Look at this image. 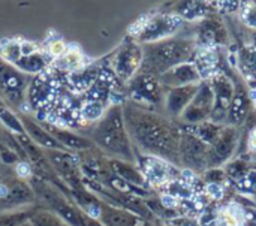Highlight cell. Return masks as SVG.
I'll list each match as a JSON object with an SVG mask.
<instances>
[{
	"instance_id": "1",
	"label": "cell",
	"mask_w": 256,
	"mask_h": 226,
	"mask_svg": "<svg viewBox=\"0 0 256 226\" xmlns=\"http://www.w3.org/2000/svg\"><path fill=\"white\" fill-rule=\"evenodd\" d=\"M123 118L126 129L142 148L159 154H168L174 148L171 132L154 116L128 105L123 110Z\"/></svg>"
},
{
	"instance_id": "2",
	"label": "cell",
	"mask_w": 256,
	"mask_h": 226,
	"mask_svg": "<svg viewBox=\"0 0 256 226\" xmlns=\"http://www.w3.org/2000/svg\"><path fill=\"white\" fill-rule=\"evenodd\" d=\"M92 141L112 156L132 159V148L122 105H112L108 111H105L102 118L96 122V126L92 132Z\"/></svg>"
},
{
	"instance_id": "3",
	"label": "cell",
	"mask_w": 256,
	"mask_h": 226,
	"mask_svg": "<svg viewBox=\"0 0 256 226\" xmlns=\"http://www.w3.org/2000/svg\"><path fill=\"white\" fill-rule=\"evenodd\" d=\"M182 18L178 15H156L147 16L141 22H136L134 27V33L140 40L144 42H154L165 36L172 34L180 26Z\"/></svg>"
},
{
	"instance_id": "4",
	"label": "cell",
	"mask_w": 256,
	"mask_h": 226,
	"mask_svg": "<svg viewBox=\"0 0 256 226\" xmlns=\"http://www.w3.org/2000/svg\"><path fill=\"white\" fill-rule=\"evenodd\" d=\"M114 72L122 80H129L142 64V50L130 39H126L114 56Z\"/></svg>"
},
{
	"instance_id": "5",
	"label": "cell",
	"mask_w": 256,
	"mask_h": 226,
	"mask_svg": "<svg viewBox=\"0 0 256 226\" xmlns=\"http://www.w3.org/2000/svg\"><path fill=\"white\" fill-rule=\"evenodd\" d=\"M0 90L3 96L14 105H21L26 93V81L22 72L0 58Z\"/></svg>"
},
{
	"instance_id": "6",
	"label": "cell",
	"mask_w": 256,
	"mask_h": 226,
	"mask_svg": "<svg viewBox=\"0 0 256 226\" xmlns=\"http://www.w3.org/2000/svg\"><path fill=\"white\" fill-rule=\"evenodd\" d=\"M34 198V190L21 182V178L10 183H0V212H12L15 207L32 204Z\"/></svg>"
},
{
	"instance_id": "7",
	"label": "cell",
	"mask_w": 256,
	"mask_h": 226,
	"mask_svg": "<svg viewBox=\"0 0 256 226\" xmlns=\"http://www.w3.org/2000/svg\"><path fill=\"white\" fill-rule=\"evenodd\" d=\"M54 96H56V81L48 72L36 75V78L30 82L27 88L28 102L32 104L33 108L38 110L46 108Z\"/></svg>"
},
{
	"instance_id": "8",
	"label": "cell",
	"mask_w": 256,
	"mask_h": 226,
	"mask_svg": "<svg viewBox=\"0 0 256 226\" xmlns=\"http://www.w3.org/2000/svg\"><path fill=\"white\" fill-rule=\"evenodd\" d=\"M40 124L54 136V140L64 148V150H74V152H84V150H90L93 148V141L88 140V138H84L78 134H74L68 129H63L60 128L58 124H54V123H45V122H40Z\"/></svg>"
},
{
	"instance_id": "9",
	"label": "cell",
	"mask_w": 256,
	"mask_h": 226,
	"mask_svg": "<svg viewBox=\"0 0 256 226\" xmlns=\"http://www.w3.org/2000/svg\"><path fill=\"white\" fill-rule=\"evenodd\" d=\"M104 226H147V224L122 208L102 202L96 218Z\"/></svg>"
},
{
	"instance_id": "10",
	"label": "cell",
	"mask_w": 256,
	"mask_h": 226,
	"mask_svg": "<svg viewBox=\"0 0 256 226\" xmlns=\"http://www.w3.org/2000/svg\"><path fill=\"white\" fill-rule=\"evenodd\" d=\"M130 96L140 102H156L159 99V82L152 74L142 72L132 80Z\"/></svg>"
},
{
	"instance_id": "11",
	"label": "cell",
	"mask_w": 256,
	"mask_h": 226,
	"mask_svg": "<svg viewBox=\"0 0 256 226\" xmlns=\"http://www.w3.org/2000/svg\"><path fill=\"white\" fill-rule=\"evenodd\" d=\"M21 122H22V126H24V130H26L27 136H28L34 144H38L39 147H44V148H46V150H64V148L54 140V136H52L40 123H38L36 120H33V118L24 116V117L21 118Z\"/></svg>"
},
{
	"instance_id": "12",
	"label": "cell",
	"mask_w": 256,
	"mask_h": 226,
	"mask_svg": "<svg viewBox=\"0 0 256 226\" xmlns=\"http://www.w3.org/2000/svg\"><path fill=\"white\" fill-rule=\"evenodd\" d=\"M50 63H51V57L46 52L38 50V51H34L32 54L21 56L12 66H15L22 74L26 72V74L40 75V74L48 72Z\"/></svg>"
},
{
	"instance_id": "13",
	"label": "cell",
	"mask_w": 256,
	"mask_h": 226,
	"mask_svg": "<svg viewBox=\"0 0 256 226\" xmlns=\"http://www.w3.org/2000/svg\"><path fill=\"white\" fill-rule=\"evenodd\" d=\"M108 165H110V170L112 171V174L117 176L118 178L124 180L126 183L134 184V186L144 183V178L140 176V172L134 166L126 164L124 160H108Z\"/></svg>"
},
{
	"instance_id": "14",
	"label": "cell",
	"mask_w": 256,
	"mask_h": 226,
	"mask_svg": "<svg viewBox=\"0 0 256 226\" xmlns=\"http://www.w3.org/2000/svg\"><path fill=\"white\" fill-rule=\"evenodd\" d=\"M165 166L166 165L162 160L154 159V158H147L144 165H142V170L146 171V176L150 182L162 183L166 178V168Z\"/></svg>"
},
{
	"instance_id": "15",
	"label": "cell",
	"mask_w": 256,
	"mask_h": 226,
	"mask_svg": "<svg viewBox=\"0 0 256 226\" xmlns=\"http://www.w3.org/2000/svg\"><path fill=\"white\" fill-rule=\"evenodd\" d=\"M28 222L32 226H69L58 214L51 210H34Z\"/></svg>"
},
{
	"instance_id": "16",
	"label": "cell",
	"mask_w": 256,
	"mask_h": 226,
	"mask_svg": "<svg viewBox=\"0 0 256 226\" xmlns=\"http://www.w3.org/2000/svg\"><path fill=\"white\" fill-rule=\"evenodd\" d=\"M0 123L6 128V130L12 135H22L26 134L22 122L18 116H15L9 108L0 106Z\"/></svg>"
},
{
	"instance_id": "17",
	"label": "cell",
	"mask_w": 256,
	"mask_h": 226,
	"mask_svg": "<svg viewBox=\"0 0 256 226\" xmlns=\"http://www.w3.org/2000/svg\"><path fill=\"white\" fill-rule=\"evenodd\" d=\"M105 114V105L94 100H84L80 108V118L86 122H99Z\"/></svg>"
},
{
	"instance_id": "18",
	"label": "cell",
	"mask_w": 256,
	"mask_h": 226,
	"mask_svg": "<svg viewBox=\"0 0 256 226\" xmlns=\"http://www.w3.org/2000/svg\"><path fill=\"white\" fill-rule=\"evenodd\" d=\"M34 210H21V212H8L0 216V226H20L27 222Z\"/></svg>"
},
{
	"instance_id": "19",
	"label": "cell",
	"mask_w": 256,
	"mask_h": 226,
	"mask_svg": "<svg viewBox=\"0 0 256 226\" xmlns=\"http://www.w3.org/2000/svg\"><path fill=\"white\" fill-rule=\"evenodd\" d=\"M207 190H208V195H212V196H214V198H220V196H222V188H220L219 184H216V183L208 184Z\"/></svg>"
},
{
	"instance_id": "20",
	"label": "cell",
	"mask_w": 256,
	"mask_h": 226,
	"mask_svg": "<svg viewBox=\"0 0 256 226\" xmlns=\"http://www.w3.org/2000/svg\"><path fill=\"white\" fill-rule=\"evenodd\" d=\"M162 204L166 207V208H174L177 206V200L172 196V195H164L162 196Z\"/></svg>"
},
{
	"instance_id": "21",
	"label": "cell",
	"mask_w": 256,
	"mask_h": 226,
	"mask_svg": "<svg viewBox=\"0 0 256 226\" xmlns=\"http://www.w3.org/2000/svg\"><path fill=\"white\" fill-rule=\"evenodd\" d=\"M183 178L186 183H195V174L189 170H184L183 171Z\"/></svg>"
},
{
	"instance_id": "22",
	"label": "cell",
	"mask_w": 256,
	"mask_h": 226,
	"mask_svg": "<svg viewBox=\"0 0 256 226\" xmlns=\"http://www.w3.org/2000/svg\"><path fill=\"white\" fill-rule=\"evenodd\" d=\"M20 226H32V224H30V222L27 220V222H24V224H21V225H20Z\"/></svg>"
},
{
	"instance_id": "23",
	"label": "cell",
	"mask_w": 256,
	"mask_h": 226,
	"mask_svg": "<svg viewBox=\"0 0 256 226\" xmlns=\"http://www.w3.org/2000/svg\"><path fill=\"white\" fill-rule=\"evenodd\" d=\"M0 152H6V148H4V147H3L2 144H0Z\"/></svg>"
}]
</instances>
